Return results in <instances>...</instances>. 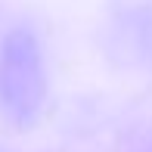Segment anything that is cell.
<instances>
[{
  "instance_id": "obj_1",
  "label": "cell",
  "mask_w": 152,
  "mask_h": 152,
  "mask_svg": "<svg viewBox=\"0 0 152 152\" xmlns=\"http://www.w3.org/2000/svg\"><path fill=\"white\" fill-rule=\"evenodd\" d=\"M47 96L44 59L31 31L16 28L0 50V106L16 124H31Z\"/></svg>"
}]
</instances>
